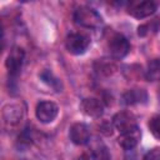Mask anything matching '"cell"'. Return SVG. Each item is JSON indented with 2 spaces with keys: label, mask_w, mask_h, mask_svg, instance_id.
I'll return each mask as SVG.
<instances>
[{
  "label": "cell",
  "mask_w": 160,
  "mask_h": 160,
  "mask_svg": "<svg viewBox=\"0 0 160 160\" xmlns=\"http://www.w3.org/2000/svg\"><path fill=\"white\" fill-rule=\"evenodd\" d=\"M72 18H74V21L82 28L98 29L102 25V18L100 16V14L89 6L76 8Z\"/></svg>",
  "instance_id": "1"
},
{
  "label": "cell",
  "mask_w": 160,
  "mask_h": 160,
  "mask_svg": "<svg viewBox=\"0 0 160 160\" xmlns=\"http://www.w3.org/2000/svg\"><path fill=\"white\" fill-rule=\"evenodd\" d=\"M24 59H25V51L21 48L14 46L10 50L8 59H6V62H5L8 72H9V79L15 80L19 76L21 68H22V64H24Z\"/></svg>",
  "instance_id": "2"
},
{
  "label": "cell",
  "mask_w": 160,
  "mask_h": 160,
  "mask_svg": "<svg viewBox=\"0 0 160 160\" xmlns=\"http://www.w3.org/2000/svg\"><path fill=\"white\" fill-rule=\"evenodd\" d=\"M156 2L150 0H132L128 4V14L136 19H144L152 15L156 11Z\"/></svg>",
  "instance_id": "3"
},
{
  "label": "cell",
  "mask_w": 160,
  "mask_h": 160,
  "mask_svg": "<svg viewBox=\"0 0 160 160\" xmlns=\"http://www.w3.org/2000/svg\"><path fill=\"white\" fill-rule=\"evenodd\" d=\"M90 45V39L80 32H71L66 36L65 48L72 55H81Z\"/></svg>",
  "instance_id": "4"
},
{
  "label": "cell",
  "mask_w": 160,
  "mask_h": 160,
  "mask_svg": "<svg viewBox=\"0 0 160 160\" xmlns=\"http://www.w3.org/2000/svg\"><path fill=\"white\" fill-rule=\"evenodd\" d=\"M108 49L114 59H122L128 55L130 50V44L124 35L114 34L108 41Z\"/></svg>",
  "instance_id": "5"
},
{
  "label": "cell",
  "mask_w": 160,
  "mask_h": 160,
  "mask_svg": "<svg viewBox=\"0 0 160 160\" xmlns=\"http://www.w3.org/2000/svg\"><path fill=\"white\" fill-rule=\"evenodd\" d=\"M112 125L120 134L128 132L138 128L136 118L129 111H120L115 114V116L112 118Z\"/></svg>",
  "instance_id": "6"
},
{
  "label": "cell",
  "mask_w": 160,
  "mask_h": 160,
  "mask_svg": "<svg viewBox=\"0 0 160 160\" xmlns=\"http://www.w3.org/2000/svg\"><path fill=\"white\" fill-rule=\"evenodd\" d=\"M35 114L41 122L49 124L56 119L59 114V106L52 101H40L36 106Z\"/></svg>",
  "instance_id": "7"
},
{
  "label": "cell",
  "mask_w": 160,
  "mask_h": 160,
  "mask_svg": "<svg viewBox=\"0 0 160 160\" xmlns=\"http://www.w3.org/2000/svg\"><path fill=\"white\" fill-rule=\"evenodd\" d=\"M69 136L70 140L75 145H85L90 140V130L89 126L84 122H76L71 125L69 130Z\"/></svg>",
  "instance_id": "8"
},
{
  "label": "cell",
  "mask_w": 160,
  "mask_h": 160,
  "mask_svg": "<svg viewBox=\"0 0 160 160\" xmlns=\"http://www.w3.org/2000/svg\"><path fill=\"white\" fill-rule=\"evenodd\" d=\"M80 109L81 111L90 116V118H100L102 114H104V105L102 102L99 100V99H95V98H86L81 101L80 104Z\"/></svg>",
  "instance_id": "9"
},
{
  "label": "cell",
  "mask_w": 160,
  "mask_h": 160,
  "mask_svg": "<svg viewBox=\"0 0 160 160\" xmlns=\"http://www.w3.org/2000/svg\"><path fill=\"white\" fill-rule=\"evenodd\" d=\"M140 138H141V132H140L139 128H136V129L130 130L128 132L120 134V136L118 139V142H119V145L122 149H125V150H132L138 145Z\"/></svg>",
  "instance_id": "10"
},
{
  "label": "cell",
  "mask_w": 160,
  "mask_h": 160,
  "mask_svg": "<svg viewBox=\"0 0 160 160\" xmlns=\"http://www.w3.org/2000/svg\"><path fill=\"white\" fill-rule=\"evenodd\" d=\"M148 101V92L144 89H131L124 92L122 102L126 105H136L145 104Z\"/></svg>",
  "instance_id": "11"
},
{
  "label": "cell",
  "mask_w": 160,
  "mask_h": 160,
  "mask_svg": "<svg viewBox=\"0 0 160 160\" xmlns=\"http://www.w3.org/2000/svg\"><path fill=\"white\" fill-rule=\"evenodd\" d=\"M22 116V110L19 105H8L4 108V111H2V118H4V121L9 125H12V124H16Z\"/></svg>",
  "instance_id": "12"
},
{
  "label": "cell",
  "mask_w": 160,
  "mask_h": 160,
  "mask_svg": "<svg viewBox=\"0 0 160 160\" xmlns=\"http://www.w3.org/2000/svg\"><path fill=\"white\" fill-rule=\"evenodd\" d=\"M40 79L45 82V84H48L51 89H54L55 91H61L62 90V84H61V81L50 71V70H44V71H41V74H40Z\"/></svg>",
  "instance_id": "13"
},
{
  "label": "cell",
  "mask_w": 160,
  "mask_h": 160,
  "mask_svg": "<svg viewBox=\"0 0 160 160\" xmlns=\"http://www.w3.org/2000/svg\"><path fill=\"white\" fill-rule=\"evenodd\" d=\"M159 25H160V21L159 19H152L142 25H140L138 28V34L140 36H149V35H152L155 34L158 30H159Z\"/></svg>",
  "instance_id": "14"
},
{
  "label": "cell",
  "mask_w": 160,
  "mask_h": 160,
  "mask_svg": "<svg viewBox=\"0 0 160 160\" xmlns=\"http://www.w3.org/2000/svg\"><path fill=\"white\" fill-rule=\"evenodd\" d=\"M146 79L150 81L160 80V59H155L149 62L146 70Z\"/></svg>",
  "instance_id": "15"
},
{
  "label": "cell",
  "mask_w": 160,
  "mask_h": 160,
  "mask_svg": "<svg viewBox=\"0 0 160 160\" xmlns=\"http://www.w3.org/2000/svg\"><path fill=\"white\" fill-rule=\"evenodd\" d=\"M31 141H32V136H31V130L29 128L24 129V131L19 135V139H18V146L19 149H25L28 146L31 145Z\"/></svg>",
  "instance_id": "16"
},
{
  "label": "cell",
  "mask_w": 160,
  "mask_h": 160,
  "mask_svg": "<svg viewBox=\"0 0 160 160\" xmlns=\"http://www.w3.org/2000/svg\"><path fill=\"white\" fill-rule=\"evenodd\" d=\"M149 129H150L151 134L155 138L160 139V115H156V116H154V118L150 119V121H149Z\"/></svg>",
  "instance_id": "17"
},
{
  "label": "cell",
  "mask_w": 160,
  "mask_h": 160,
  "mask_svg": "<svg viewBox=\"0 0 160 160\" xmlns=\"http://www.w3.org/2000/svg\"><path fill=\"white\" fill-rule=\"evenodd\" d=\"M142 160H160V149H152L144 156Z\"/></svg>",
  "instance_id": "18"
},
{
  "label": "cell",
  "mask_w": 160,
  "mask_h": 160,
  "mask_svg": "<svg viewBox=\"0 0 160 160\" xmlns=\"http://www.w3.org/2000/svg\"><path fill=\"white\" fill-rule=\"evenodd\" d=\"M158 96H159V101H160V89H159V94H158Z\"/></svg>",
  "instance_id": "19"
}]
</instances>
